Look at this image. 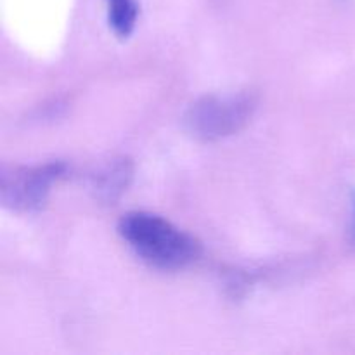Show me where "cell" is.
I'll list each match as a JSON object with an SVG mask.
<instances>
[{
    "label": "cell",
    "instance_id": "8992f818",
    "mask_svg": "<svg viewBox=\"0 0 355 355\" xmlns=\"http://www.w3.org/2000/svg\"><path fill=\"white\" fill-rule=\"evenodd\" d=\"M350 201H352V218H350V243L355 246V189L352 191V196H350Z\"/></svg>",
    "mask_w": 355,
    "mask_h": 355
},
{
    "label": "cell",
    "instance_id": "277c9868",
    "mask_svg": "<svg viewBox=\"0 0 355 355\" xmlns=\"http://www.w3.org/2000/svg\"><path fill=\"white\" fill-rule=\"evenodd\" d=\"M134 165L128 158H113L92 175V191L96 200L104 205H114L130 186Z\"/></svg>",
    "mask_w": 355,
    "mask_h": 355
},
{
    "label": "cell",
    "instance_id": "7a4b0ae2",
    "mask_svg": "<svg viewBox=\"0 0 355 355\" xmlns=\"http://www.w3.org/2000/svg\"><path fill=\"white\" fill-rule=\"evenodd\" d=\"M257 97L241 92L234 96H205L184 114V127L194 139L214 142L234 135L252 120Z\"/></svg>",
    "mask_w": 355,
    "mask_h": 355
},
{
    "label": "cell",
    "instance_id": "3957f363",
    "mask_svg": "<svg viewBox=\"0 0 355 355\" xmlns=\"http://www.w3.org/2000/svg\"><path fill=\"white\" fill-rule=\"evenodd\" d=\"M66 165L51 162L37 166H3L0 182V200L6 208L19 214L38 211L47 203L55 180L64 175Z\"/></svg>",
    "mask_w": 355,
    "mask_h": 355
},
{
    "label": "cell",
    "instance_id": "6da1fadb",
    "mask_svg": "<svg viewBox=\"0 0 355 355\" xmlns=\"http://www.w3.org/2000/svg\"><path fill=\"white\" fill-rule=\"evenodd\" d=\"M118 232L142 260L163 270L182 269L201 255L196 238L148 211L125 214L118 222Z\"/></svg>",
    "mask_w": 355,
    "mask_h": 355
},
{
    "label": "cell",
    "instance_id": "5b68a950",
    "mask_svg": "<svg viewBox=\"0 0 355 355\" xmlns=\"http://www.w3.org/2000/svg\"><path fill=\"white\" fill-rule=\"evenodd\" d=\"M139 6L135 0H107V21L120 38L130 37L137 23Z\"/></svg>",
    "mask_w": 355,
    "mask_h": 355
}]
</instances>
